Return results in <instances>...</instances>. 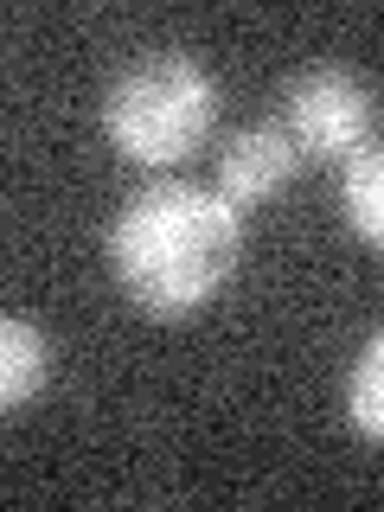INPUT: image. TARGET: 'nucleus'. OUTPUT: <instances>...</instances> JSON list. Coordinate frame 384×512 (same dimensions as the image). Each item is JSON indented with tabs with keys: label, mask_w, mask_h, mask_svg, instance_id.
<instances>
[{
	"label": "nucleus",
	"mask_w": 384,
	"mask_h": 512,
	"mask_svg": "<svg viewBox=\"0 0 384 512\" xmlns=\"http://www.w3.org/2000/svg\"><path fill=\"white\" fill-rule=\"evenodd\" d=\"M340 212H346V231L384 256V135L340 167Z\"/></svg>",
	"instance_id": "423d86ee"
},
{
	"label": "nucleus",
	"mask_w": 384,
	"mask_h": 512,
	"mask_svg": "<svg viewBox=\"0 0 384 512\" xmlns=\"http://www.w3.org/2000/svg\"><path fill=\"white\" fill-rule=\"evenodd\" d=\"M346 416H352V429H359L365 442H378V448H384V327L359 346V359H352V378H346Z\"/></svg>",
	"instance_id": "0eeeda50"
},
{
	"label": "nucleus",
	"mask_w": 384,
	"mask_h": 512,
	"mask_svg": "<svg viewBox=\"0 0 384 512\" xmlns=\"http://www.w3.org/2000/svg\"><path fill=\"white\" fill-rule=\"evenodd\" d=\"M295 173H301V154H295V141H288V128L276 116L237 128V135L224 141V154H218V192L237 205V212L276 199Z\"/></svg>",
	"instance_id": "20e7f679"
},
{
	"label": "nucleus",
	"mask_w": 384,
	"mask_h": 512,
	"mask_svg": "<svg viewBox=\"0 0 384 512\" xmlns=\"http://www.w3.org/2000/svg\"><path fill=\"white\" fill-rule=\"evenodd\" d=\"M45 378H52V340L26 314H7L0 320V404H7V416H20L45 391Z\"/></svg>",
	"instance_id": "39448f33"
},
{
	"label": "nucleus",
	"mask_w": 384,
	"mask_h": 512,
	"mask_svg": "<svg viewBox=\"0 0 384 512\" xmlns=\"http://www.w3.org/2000/svg\"><path fill=\"white\" fill-rule=\"evenodd\" d=\"M244 263V212L218 186L154 180L109 224V276L148 320H192Z\"/></svg>",
	"instance_id": "f257e3e1"
},
{
	"label": "nucleus",
	"mask_w": 384,
	"mask_h": 512,
	"mask_svg": "<svg viewBox=\"0 0 384 512\" xmlns=\"http://www.w3.org/2000/svg\"><path fill=\"white\" fill-rule=\"evenodd\" d=\"M218 77L199 52L160 45V52L128 58L103 90V135L109 148L135 167H186L218 128Z\"/></svg>",
	"instance_id": "f03ea898"
},
{
	"label": "nucleus",
	"mask_w": 384,
	"mask_h": 512,
	"mask_svg": "<svg viewBox=\"0 0 384 512\" xmlns=\"http://www.w3.org/2000/svg\"><path fill=\"white\" fill-rule=\"evenodd\" d=\"M378 90L365 84L346 64H308V71L288 77L276 122L288 128L301 167H346L352 154H365L378 141Z\"/></svg>",
	"instance_id": "7ed1b4c3"
}]
</instances>
